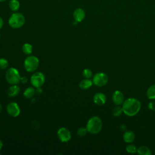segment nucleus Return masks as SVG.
<instances>
[{"instance_id":"14","label":"nucleus","mask_w":155,"mask_h":155,"mask_svg":"<svg viewBox=\"0 0 155 155\" xmlns=\"http://www.w3.org/2000/svg\"><path fill=\"white\" fill-rule=\"evenodd\" d=\"M135 139L134 133L130 130L126 131L123 135V139L127 143H131Z\"/></svg>"},{"instance_id":"16","label":"nucleus","mask_w":155,"mask_h":155,"mask_svg":"<svg viewBox=\"0 0 155 155\" xmlns=\"http://www.w3.org/2000/svg\"><path fill=\"white\" fill-rule=\"evenodd\" d=\"M36 93V90L35 89L34 87H29L28 88H27L23 93V94L24 96L25 97L30 99L31 98L34 96V95Z\"/></svg>"},{"instance_id":"29","label":"nucleus","mask_w":155,"mask_h":155,"mask_svg":"<svg viewBox=\"0 0 155 155\" xmlns=\"http://www.w3.org/2000/svg\"><path fill=\"white\" fill-rule=\"evenodd\" d=\"M126 128H127V127H126L125 125H124V124L120 125V129H121L122 130H125Z\"/></svg>"},{"instance_id":"10","label":"nucleus","mask_w":155,"mask_h":155,"mask_svg":"<svg viewBox=\"0 0 155 155\" xmlns=\"http://www.w3.org/2000/svg\"><path fill=\"white\" fill-rule=\"evenodd\" d=\"M73 18L76 22H82L85 17V12L82 8H77L73 12Z\"/></svg>"},{"instance_id":"7","label":"nucleus","mask_w":155,"mask_h":155,"mask_svg":"<svg viewBox=\"0 0 155 155\" xmlns=\"http://www.w3.org/2000/svg\"><path fill=\"white\" fill-rule=\"evenodd\" d=\"M92 81L95 85L98 87H103L107 84L108 78L105 73L103 72H99L94 75Z\"/></svg>"},{"instance_id":"15","label":"nucleus","mask_w":155,"mask_h":155,"mask_svg":"<svg viewBox=\"0 0 155 155\" xmlns=\"http://www.w3.org/2000/svg\"><path fill=\"white\" fill-rule=\"evenodd\" d=\"M93 81L90 80V79L85 78V79L82 80L79 82V87L80 88H81L82 90H87V89L90 88L91 87V85H93Z\"/></svg>"},{"instance_id":"31","label":"nucleus","mask_w":155,"mask_h":155,"mask_svg":"<svg viewBox=\"0 0 155 155\" xmlns=\"http://www.w3.org/2000/svg\"><path fill=\"white\" fill-rule=\"evenodd\" d=\"M2 107L1 104L0 103V113H1V111H2Z\"/></svg>"},{"instance_id":"6","label":"nucleus","mask_w":155,"mask_h":155,"mask_svg":"<svg viewBox=\"0 0 155 155\" xmlns=\"http://www.w3.org/2000/svg\"><path fill=\"white\" fill-rule=\"evenodd\" d=\"M45 81V77L42 72L34 73L30 78V82L33 87L35 88L41 87Z\"/></svg>"},{"instance_id":"17","label":"nucleus","mask_w":155,"mask_h":155,"mask_svg":"<svg viewBox=\"0 0 155 155\" xmlns=\"http://www.w3.org/2000/svg\"><path fill=\"white\" fill-rule=\"evenodd\" d=\"M137 153L140 155H151L152 154L150 149L145 145L139 147L137 149Z\"/></svg>"},{"instance_id":"13","label":"nucleus","mask_w":155,"mask_h":155,"mask_svg":"<svg viewBox=\"0 0 155 155\" xmlns=\"http://www.w3.org/2000/svg\"><path fill=\"white\" fill-rule=\"evenodd\" d=\"M20 92V88L18 84L12 85L7 90V95L10 97L16 96Z\"/></svg>"},{"instance_id":"22","label":"nucleus","mask_w":155,"mask_h":155,"mask_svg":"<svg viewBox=\"0 0 155 155\" xmlns=\"http://www.w3.org/2000/svg\"><path fill=\"white\" fill-rule=\"evenodd\" d=\"M113 114L114 116H119L122 114V113H123V110H122V108L120 107H116L114 108V109L113 110Z\"/></svg>"},{"instance_id":"9","label":"nucleus","mask_w":155,"mask_h":155,"mask_svg":"<svg viewBox=\"0 0 155 155\" xmlns=\"http://www.w3.org/2000/svg\"><path fill=\"white\" fill-rule=\"evenodd\" d=\"M6 110L8 114L13 117H18L21 113L20 107L15 102H11L8 103L6 107Z\"/></svg>"},{"instance_id":"26","label":"nucleus","mask_w":155,"mask_h":155,"mask_svg":"<svg viewBox=\"0 0 155 155\" xmlns=\"http://www.w3.org/2000/svg\"><path fill=\"white\" fill-rule=\"evenodd\" d=\"M148 108L152 111L155 110V102L154 101H151L148 104Z\"/></svg>"},{"instance_id":"18","label":"nucleus","mask_w":155,"mask_h":155,"mask_svg":"<svg viewBox=\"0 0 155 155\" xmlns=\"http://www.w3.org/2000/svg\"><path fill=\"white\" fill-rule=\"evenodd\" d=\"M10 9L13 12H17L20 7V2L18 0H10L8 3Z\"/></svg>"},{"instance_id":"3","label":"nucleus","mask_w":155,"mask_h":155,"mask_svg":"<svg viewBox=\"0 0 155 155\" xmlns=\"http://www.w3.org/2000/svg\"><path fill=\"white\" fill-rule=\"evenodd\" d=\"M25 22V16L19 12L12 13L8 19V24L13 28H19L22 27Z\"/></svg>"},{"instance_id":"24","label":"nucleus","mask_w":155,"mask_h":155,"mask_svg":"<svg viewBox=\"0 0 155 155\" xmlns=\"http://www.w3.org/2000/svg\"><path fill=\"white\" fill-rule=\"evenodd\" d=\"M137 148H136V147L134 145H132V144L128 145L126 147V151L128 153H131V154L135 153L136 152H137Z\"/></svg>"},{"instance_id":"4","label":"nucleus","mask_w":155,"mask_h":155,"mask_svg":"<svg viewBox=\"0 0 155 155\" xmlns=\"http://www.w3.org/2000/svg\"><path fill=\"white\" fill-rule=\"evenodd\" d=\"M5 79L7 82L11 85L18 84L21 82V76L19 71L15 67L7 69L5 73Z\"/></svg>"},{"instance_id":"23","label":"nucleus","mask_w":155,"mask_h":155,"mask_svg":"<svg viewBox=\"0 0 155 155\" xmlns=\"http://www.w3.org/2000/svg\"><path fill=\"white\" fill-rule=\"evenodd\" d=\"M87 132H88V131H87V129L86 127H80L77 130V134L80 137L85 136L87 134Z\"/></svg>"},{"instance_id":"25","label":"nucleus","mask_w":155,"mask_h":155,"mask_svg":"<svg viewBox=\"0 0 155 155\" xmlns=\"http://www.w3.org/2000/svg\"><path fill=\"white\" fill-rule=\"evenodd\" d=\"M82 75L85 78H88L90 79V78L92 77L93 75V72L92 71L89 69V68H85L82 71Z\"/></svg>"},{"instance_id":"5","label":"nucleus","mask_w":155,"mask_h":155,"mask_svg":"<svg viewBox=\"0 0 155 155\" xmlns=\"http://www.w3.org/2000/svg\"><path fill=\"white\" fill-rule=\"evenodd\" d=\"M39 65V60L38 57L34 55H30L27 57L24 62L25 70L28 72H34L37 70Z\"/></svg>"},{"instance_id":"21","label":"nucleus","mask_w":155,"mask_h":155,"mask_svg":"<svg viewBox=\"0 0 155 155\" xmlns=\"http://www.w3.org/2000/svg\"><path fill=\"white\" fill-rule=\"evenodd\" d=\"M8 65V62L7 59L4 58H0V69L5 70L7 68Z\"/></svg>"},{"instance_id":"20","label":"nucleus","mask_w":155,"mask_h":155,"mask_svg":"<svg viewBox=\"0 0 155 155\" xmlns=\"http://www.w3.org/2000/svg\"><path fill=\"white\" fill-rule=\"evenodd\" d=\"M147 96L149 99H155V84L151 85L147 91Z\"/></svg>"},{"instance_id":"27","label":"nucleus","mask_w":155,"mask_h":155,"mask_svg":"<svg viewBox=\"0 0 155 155\" xmlns=\"http://www.w3.org/2000/svg\"><path fill=\"white\" fill-rule=\"evenodd\" d=\"M27 82V78L25 76H22V77L21 78V82H20L25 84Z\"/></svg>"},{"instance_id":"11","label":"nucleus","mask_w":155,"mask_h":155,"mask_svg":"<svg viewBox=\"0 0 155 155\" xmlns=\"http://www.w3.org/2000/svg\"><path fill=\"white\" fill-rule=\"evenodd\" d=\"M112 100L114 104L117 105L122 104L124 101L123 93L119 90H116L112 94Z\"/></svg>"},{"instance_id":"33","label":"nucleus","mask_w":155,"mask_h":155,"mask_svg":"<svg viewBox=\"0 0 155 155\" xmlns=\"http://www.w3.org/2000/svg\"><path fill=\"white\" fill-rule=\"evenodd\" d=\"M0 37H1V34H0Z\"/></svg>"},{"instance_id":"12","label":"nucleus","mask_w":155,"mask_h":155,"mask_svg":"<svg viewBox=\"0 0 155 155\" xmlns=\"http://www.w3.org/2000/svg\"><path fill=\"white\" fill-rule=\"evenodd\" d=\"M106 96L102 93H96L93 96V102L98 105H102L106 102Z\"/></svg>"},{"instance_id":"30","label":"nucleus","mask_w":155,"mask_h":155,"mask_svg":"<svg viewBox=\"0 0 155 155\" xmlns=\"http://www.w3.org/2000/svg\"><path fill=\"white\" fill-rule=\"evenodd\" d=\"M2 147H3V142H2L1 140H0V151H1V150L2 149Z\"/></svg>"},{"instance_id":"19","label":"nucleus","mask_w":155,"mask_h":155,"mask_svg":"<svg viewBox=\"0 0 155 155\" xmlns=\"http://www.w3.org/2000/svg\"><path fill=\"white\" fill-rule=\"evenodd\" d=\"M22 50L24 54L30 55L33 51V46L29 43H25L22 46Z\"/></svg>"},{"instance_id":"8","label":"nucleus","mask_w":155,"mask_h":155,"mask_svg":"<svg viewBox=\"0 0 155 155\" xmlns=\"http://www.w3.org/2000/svg\"><path fill=\"white\" fill-rule=\"evenodd\" d=\"M57 136L59 140L62 142H67L71 138L70 131L65 127H61L57 131Z\"/></svg>"},{"instance_id":"2","label":"nucleus","mask_w":155,"mask_h":155,"mask_svg":"<svg viewBox=\"0 0 155 155\" xmlns=\"http://www.w3.org/2000/svg\"><path fill=\"white\" fill-rule=\"evenodd\" d=\"M86 128L88 132L91 134H97L102 128V122L98 116H93L87 121Z\"/></svg>"},{"instance_id":"32","label":"nucleus","mask_w":155,"mask_h":155,"mask_svg":"<svg viewBox=\"0 0 155 155\" xmlns=\"http://www.w3.org/2000/svg\"><path fill=\"white\" fill-rule=\"evenodd\" d=\"M6 0H0V2H3L4 1H5Z\"/></svg>"},{"instance_id":"28","label":"nucleus","mask_w":155,"mask_h":155,"mask_svg":"<svg viewBox=\"0 0 155 155\" xmlns=\"http://www.w3.org/2000/svg\"><path fill=\"white\" fill-rule=\"evenodd\" d=\"M3 25H4V21L2 18L0 16V29L2 28V27H3Z\"/></svg>"},{"instance_id":"1","label":"nucleus","mask_w":155,"mask_h":155,"mask_svg":"<svg viewBox=\"0 0 155 155\" xmlns=\"http://www.w3.org/2000/svg\"><path fill=\"white\" fill-rule=\"evenodd\" d=\"M141 107L139 101L135 98H128L122 104L123 113L128 116H134L137 114Z\"/></svg>"}]
</instances>
